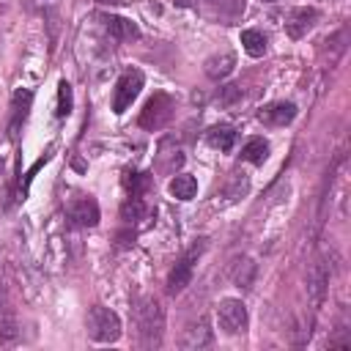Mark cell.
<instances>
[{
	"instance_id": "obj_8",
	"label": "cell",
	"mask_w": 351,
	"mask_h": 351,
	"mask_svg": "<svg viewBox=\"0 0 351 351\" xmlns=\"http://www.w3.org/2000/svg\"><path fill=\"white\" fill-rule=\"evenodd\" d=\"M326 288H329V266L318 258L310 266V271H307V296H310V304L313 307H321L324 304Z\"/></svg>"
},
{
	"instance_id": "obj_24",
	"label": "cell",
	"mask_w": 351,
	"mask_h": 351,
	"mask_svg": "<svg viewBox=\"0 0 351 351\" xmlns=\"http://www.w3.org/2000/svg\"><path fill=\"white\" fill-rule=\"evenodd\" d=\"M148 181H151V176L148 173H129V178H126V186H129V192L132 195H143V189L148 186Z\"/></svg>"
},
{
	"instance_id": "obj_16",
	"label": "cell",
	"mask_w": 351,
	"mask_h": 351,
	"mask_svg": "<svg viewBox=\"0 0 351 351\" xmlns=\"http://www.w3.org/2000/svg\"><path fill=\"white\" fill-rule=\"evenodd\" d=\"M170 195L176 197V200H192L195 195H197V181H195V176H189V173H178L173 181H170Z\"/></svg>"
},
{
	"instance_id": "obj_23",
	"label": "cell",
	"mask_w": 351,
	"mask_h": 351,
	"mask_svg": "<svg viewBox=\"0 0 351 351\" xmlns=\"http://www.w3.org/2000/svg\"><path fill=\"white\" fill-rule=\"evenodd\" d=\"M71 104H74V99H71V85L63 80V82L58 85V118H66V115L71 112Z\"/></svg>"
},
{
	"instance_id": "obj_11",
	"label": "cell",
	"mask_w": 351,
	"mask_h": 351,
	"mask_svg": "<svg viewBox=\"0 0 351 351\" xmlns=\"http://www.w3.org/2000/svg\"><path fill=\"white\" fill-rule=\"evenodd\" d=\"M296 112L299 110H296L293 101H271V104L261 107L258 121L266 123V126H285V123H291L296 118Z\"/></svg>"
},
{
	"instance_id": "obj_10",
	"label": "cell",
	"mask_w": 351,
	"mask_h": 351,
	"mask_svg": "<svg viewBox=\"0 0 351 351\" xmlns=\"http://www.w3.org/2000/svg\"><path fill=\"white\" fill-rule=\"evenodd\" d=\"M315 22H318V11H315L313 5H299V8H293V11L288 14L285 33H288L291 38H304V36L313 30Z\"/></svg>"
},
{
	"instance_id": "obj_3",
	"label": "cell",
	"mask_w": 351,
	"mask_h": 351,
	"mask_svg": "<svg viewBox=\"0 0 351 351\" xmlns=\"http://www.w3.org/2000/svg\"><path fill=\"white\" fill-rule=\"evenodd\" d=\"M173 110H176L173 96H167L165 90H159V93H154V96L145 101V107H143V112H140V126L148 129V132H159V129L173 118Z\"/></svg>"
},
{
	"instance_id": "obj_18",
	"label": "cell",
	"mask_w": 351,
	"mask_h": 351,
	"mask_svg": "<svg viewBox=\"0 0 351 351\" xmlns=\"http://www.w3.org/2000/svg\"><path fill=\"white\" fill-rule=\"evenodd\" d=\"M250 192V176L241 170V173H230L228 176V184H225V197L230 200V203H236V200H241L244 195Z\"/></svg>"
},
{
	"instance_id": "obj_7",
	"label": "cell",
	"mask_w": 351,
	"mask_h": 351,
	"mask_svg": "<svg viewBox=\"0 0 351 351\" xmlns=\"http://www.w3.org/2000/svg\"><path fill=\"white\" fill-rule=\"evenodd\" d=\"M211 343H214V329H211L208 318L192 321L181 335V348H186V351H200V348H208Z\"/></svg>"
},
{
	"instance_id": "obj_5",
	"label": "cell",
	"mask_w": 351,
	"mask_h": 351,
	"mask_svg": "<svg viewBox=\"0 0 351 351\" xmlns=\"http://www.w3.org/2000/svg\"><path fill=\"white\" fill-rule=\"evenodd\" d=\"M217 324H219V329L222 332H228V335H239V332H244L247 329V307H244V302L241 299H222L219 304H217Z\"/></svg>"
},
{
	"instance_id": "obj_15",
	"label": "cell",
	"mask_w": 351,
	"mask_h": 351,
	"mask_svg": "<svg viewBox=\"0 0 351 351\" xmlns=\"http://www.w3.org/2000/svg\"><path fill=\"white\" fill-rule=\"evenodd\" d=\"M233 66H236V58H233L230 52L211 55V58L206 60V74H208L211 80H225V77L233 71Z\"/></svg>"
},
{
	"instance_id": "obj_1",
	"label": "cell",
	"mask_w": 351,
	"mask_h": 351,
	"mask_svg": "<svg viewBox=\"0 0 351 351\" xmlns=\"http://www.w3.org/2000/svg\"><path fill=\"white\" fill-rule=\"evenodd\" d=\"M134 326H137V346L145 351H154L162 346V335H165V310L159 304V299L154 296H143L134 304Z\"/></svg>"
},
{
	"instance_id": "obj_2",
	"label": "cell",
	"mask_w": 351,
	"mask_h": 351,
	"mask_svg": "<svg viewBox=\"0 0 351 351\" xmlns=\"http://www.w3.org/2000/svg\"><path fill=\"white\" fill-rule=\"evenodd\" d=\"M85 326H88V337L96 343H115L121 337V318L115 310H110L104 304L90 307Z\"/></svg>"
},
{
	"instance_id": "obj_13",
	"label": "cell",
	"mask_w": 351,
	"mask_h": 351,
	"mask_svg": "<svg viewBox=\"0 0 351 351\" xmlns=\"http://www.w3.org/2000/svg\"><path fill=\"white\" fill-rule=\"evenodd\" d=\"M30 101H33V90H16V93H14V101H11V123H8V137H19V126H22V123H25V118H27Z\"/></svg>"
},
{
	"instance_id": "obj_19",
	"label": "cell",
	"mask_w": 351,
	"mask_h": 351,
	"mask_svg": "<svg viewBox=\"0 0 351 351\" xmlns=\"http://www.w3.org/2000/svg\"><path fill=\"white\" fill-rule=\"evenodd\" d=\"M241 47H244V52L250 58H261L266 52V36L261 30H255V27L241 30Z\"/></svg>"
},
{
	"instance_id": "obj_12",
	"label": "cell",
	"mask_w": 351,
	"mask_h": 351,
	"mask_svg": "<svg viewBox=\"0 0 351 351\" xmlns=\"http://www.w3.org/2000/svg\"><path fill=\"white\" fill-rule=\"evenodd\" d=\"M69 219L74 225H82V228H93L99 222V206L93 197H80L69 206Z\"/></svg>"
},
{
	"instance_id": "obj_6",
	"label": "cell",
	"mask_w": 351,
	"mask_h": 351,
	"mask_svg": "<svg viewBox=\"0 0 351 351\" xmlns=\"http://www.w3.org/2000/svg\"><path fill=\"white\" fill-rule=\"evenodd\" d=\"M206 250V244L200 241V244H195L176 266H173V271H170V277H167V293H181L189 282H192V274H195V263H197V258H200V252Z\"/></svg>"
},
{
	"instance_id": "obj_14",
	"label": "cell",
	"mask_w": 351,
	"mask_h": 351,
	"mask_svg": "<svg viewBox=\"0 0 351 351\" xmlns=\"http://www.w3.org/2000/svg\"><path fill=\"white\" fill-rule=\"evenodd\" d=\"M206 140L211 148H219V151H233L236 145V129L228 126V123H217L206 132Z\"/></svg>"
},
{
	"instance_id": "obj_4",
	"label": "cell",
	"mask_w": 351,
	"mask_h": 351,
	"mask_svg": "<svg viewBox=\"0 0 351 351\" xmlns=\"http://www.w3.org/2000/svg\"><path fill=\"white\" fill-rule=\"evenodd\" d=\"M143 82H145L143 71H137V69H129V71L121 74V80L115 82V96H112V112L115 115H123L132 107V101L143 90Z\"/></svg>"
},
{
	"instance_id": "obj_26",
	"label": "cell",
	"mask_w": 351,
	"mask_h": 351,
	"mask_svg": "<svg viewBox=\"0 0 351 351\" xmlns=\"http://www.w3.org/2000/svg\"><path fill=\"white\" fill-rule=\"evenodd\" d=\"M236 99H241V88H239V85H225L219 101H222V104H233Z\"/></svg>"
},
{
	"instance_id": "obj_22",
	"label": "cell",
	"mask_w": 351,
	"mask_h": 351,
	"mask_svg": "<svg viewBox=\"0 0 351 351\" xmlns=\"http://www.w3.org/2000/svg\"><path fill=\"white\" fill-rule=\"evenodd\" d=\"M121 217L126 219V222H134V219H143L145 217V203H143V197H137V195H132L126 203H123V208H121Z\"/></svg>"
},
{
	"instance_id": "obj_20",
	"label": "cell",
	"mask_w": 351,
	"mask_h": 351,
	"mask_svg": "<svg viewBox=\"0 0 351 351\" xmlns=\"http://www.w3.org/2000/svg\"><path fill=\"white\" fill-rule=\"evenodd\" d=\"M19 335H22V329H19L16 318L0 315V346H16L19 343Z\"/></svg>"
},
{
	"instance_id": "obj_9",
	"label": "cell",
	"mask_w": 351,
	"mask_h": 351,
	"mask_svg": "<svg viewBox=\"0 0 351 351\" xmlns=\"http://www.w3.org/2000/svg\"><path fill=\"white\" fill-rule=\"evenodd\" d=\"M101 19V27H104V33L112 38V41H134V38H140V27L132 22V19H126V16H115V14H101L99 16Z\"/></svg>"
},
{
	"instance_id": "obj_28",
	"label": "cell",
	"mask_w": 351,
	"mask_h": 351,
	"mask_svg": "<svg viewBox=\"0 0 351 351\" xmlns=\"http://www.w3.org/2000/svg\"><path fill=\"white\" fill-rule=\"evenodd\" d=\"M263 3H277V0H263Z\"/></svg>"
},
{
	"instance_id": "obj_27",
	"label": "cell",
	"mask_w": 351,
	"mask_h": 351,
	"mask_svg": "<svg viewBox=\"0 0 351 351\" xmlns=\"http://www.w3.org/2000/svg\"><path fill=\"white\" fill-rule=\"evenodd\" d=\"M99 3H121L123 5V3H132V0H99Z\"/></svg>"
},
{
	"instance_id": "obj_21",
	"label": "cell",
	"mask_w": 351,
	"mask_h": 351,
	"mask_svg": "<svg viewBox=\"0 0 351 351\" xmlns=\"http://www.w3.org/2000/svg\"><path fill=\"white\" fill-rule=\"evenodd\" d=\"M252 280H255V263H252L250 258H241V261L236 263V269H233V282H236L239 288H250Z\"/></svg>"
},
{
	"instance_id": "obj_17",
	"label": "cell",
	"mask_w": 351,
	"mask_h": 351,
	"mask_svg": "<svg viewBox=\"0 0 351 351\" xmlns=\"http://www.w3.org/2000/svg\"><path fill=\"white\" fill-rule=\"evenodd\" d=\"M241 159L244 162H252V165H263L269 159V143L263 137H250L241 148Z\"/></svg>"
},
{
	"instance_id": "obj_25",
	"label": "cell",
	"mask_w": 351,
	"mask_h": 351,
	"mask_svg": "<svg viewBox=\"0 0 351 351\" xmlns=\"http://www.w3.org/2000/svg\"><path fill=\"white\" fill-rule=\"evenodd\" d=\"M58 3H60V0H27V8H30V11L49 14V11H55V8H58Z\"/></svg>"
}]
</instances>
